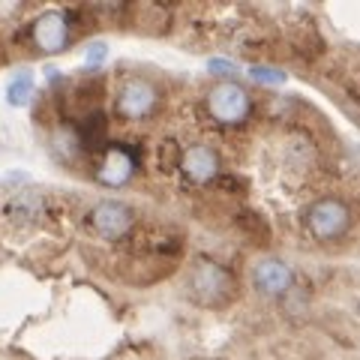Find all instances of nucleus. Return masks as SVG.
<instances>
[{"label":"nucleus","instance_id":"obj_1","mask_svg":"<svg viewBox=\"0 0 360 360\" xmlns=\"http://www.w3.org/2000/svg\"><path fill=\"white\" fill-rule=\"evenodd\" d=\"M75 15L66 9H49L27 25V42L39 54H60L75 42Z\"/></svg>","mask_w":360,"mask_h":360},{"label":"nucleus","instance_id":"obj_2","mask_svg":"<svg viewBox=\"0 0 360 360\" xmlns=\"http://www.w3.org/2000/svg\"><path fill=\"white\" fill-rule=\"evenodd\" d=\"M160 103H162L160 87H156V82H150V78H144V75H129L117 84L115 111L123 120H132V123L148 120V117L156 115Z\"/></svg>","mask_w":360,"mask_h":360},{"label":"nucleus","instance_id":"obj_5","mask_svg":"<svg viewBox=\"0 0 360 360\" xmlns=\"http://www.w3.org/2000/svg\"><path fill=\"white\" fill-rule=\"evenodd\" d=\"M135 210L123 201H115V198H105L99 205L90 207L87 213V225L96 238H103L108 243H117V240H127L132 229H135Z\"/></svg>","mask_w":360,"mask_h":360},{"label":"nucleus","instance_id":"obj_9","mask_svg":"<svg viewBox=\"0 0 360 360\" xmlns=\"http://www.w3.org/2000/svg\"><path fill=\"white\" fill-rule=\"evenodd\" d=\"M180 172H184L189 184L205 186L219 177V156L207 144H193V148H186L184 156H180Z\"/></svg>","mask_w":360,"mask_h":360},{"label":"nucleus","instance_id":"obj_12","mask_svg":"<svg viewBox=\"0 0 360 360\" xmlns=\"http://www.w3.org/2000/svg\"><path fill=\"white\" fill-rule=\"evenodd\" d=\"M250 72L255 82H262V84H283L285 82V72L276 70V66H252Z\"/></svg>","mask_w":360,"mask_h":360},{"label":"nucleus","instance_id":"obj_14","mask_svg":"<svg viewBox=\"0 0 360 360\" xmlns=\"http://www.w3.org/2000/svg\"><path fill=\"white\" fill-rule=\"evenodd\" d=\"M207 70H210L213 75H234V72H238V66H234L231 60L213 58V60H207Z\"/></svg>","mask_w":360,"mask_h":360},{"label":"nucleus","instance_id":"obj_3","mask_svg":"<svg viewBox=\"0 0 360 360\" xmlns=\"http://www.w3.org/2000/svg\"><path fill=\"white\" fill-rule=\"evenodd\" d=\"M186 288L205 307H225L234 297V276L222 264L201 258V262H195L193 274H189Z\"/></svg>","mask_w":360,"mask_h":360},{"label":"nucleus","instance_id":"obj_7","mask_svg":"<svg viewBox=\"0 0 360 360\" xmlns=\"http://www.w3.org/2000/svg\"><path fill=\"white\" fill-rule=\"evenodd\" d=\"M139 165H141V156L132 144H108L99 153L96 180L105 186H127L135 177V172H139Z\"/></svg>","mask_w":360,"mask_h":360},{"label":"nucleus","instance_id":"obj_11","mask_svg":"<svg viewBox=\"0 0 360 360\" xmlns=\"http://www.w3.org/2000/svg\"><path fill=\"white\" fill-rule=\"evenodd\" d=\"M30 94H33V72H15L13 82L6 84V103L21 108L30 103Z\"/></svg>","mask_w":360,"mask_h":360},{"label":"nucleus","instance_id":"obj_6","mask_svg":"<svg viewBox=\"0 0 360 360\" xmlns=\"http://www.w3.org/2000/svg\"><path fill=\"white\" fill-rule=\"evenodd\" d=\"M348 225H352V210L342 198H319L307 210V231L319 243L340 240L348 231Z\"/></svg>","mask_w":360,"mask_h":360},{"label":"nucleus","instance_id":"obj_8","mask_svg":"<svg viewBox=\"0 0 360 360\" xmlns=\"http://www.w3.org/2000/svg\"><path fill=\"white\" fill-rule=\"evenodd\" d=\"M252 285L264 297H283L295 285V270L283 258H262L252 267Z\"/></svg>","mask_w":360,"mask_h":360},{"label":"nucleus","instance_id":"obj_13","mask_svg":"<svg viewBox=\"0 0 360 360\" xmlns=\"http://www.w3.org/2000/svg\"><path fill=\"white\" fill-rule=\"evenodd\" d=\"M105 58H108V45H105V42H94V45L87 49V54H84V63H87V66H99Z\"/></svg>","mask_w":360,"mask_h":360},{"label":"nucleus","instance_id":"obj_10","mask_svg":"<svg viewBox=\"0 0 360 360\" xmlns=\"http://www.w3.org/2000/svg\"><path fill=\"white\" fill-rule=\"evenodd\" d=\"M42 217H45V201L39 195H30V193L13 195L4 207V219H9L13 225H33Z\"/></svg>","mask_w":360,"mask_h":360},{"label":"nucleus","instance_id":"obj_4","mask_svg":"<svg viewBox=\"0 0 360 360\" xmlns=\"http://www.w3.org/2000/svg\"><path fill=\"white\" fill-rule=\"evenodd\" d=\"M207 111L222 127H240L252 115V96L238 82H219L207 94Z\"/></svg>","mask_w":360,"mask_h":360}]
</instances>
